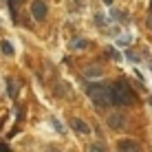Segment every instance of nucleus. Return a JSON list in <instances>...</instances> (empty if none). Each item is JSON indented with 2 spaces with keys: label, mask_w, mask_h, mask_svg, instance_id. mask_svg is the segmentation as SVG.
<instances>
[{
  "label": "nucleus",
  "mask_w": 152,
  "mask_h": 152,
  "mask_svg": "<svg viewBox=\"0 0 152 152\" xmlns=\"http://www.w3.org/2000/svg\"><path fill=\"white\" fill-rule=\"evenodd\" d=\"M134 102V93L130 91V86L124 80L115 82L110 86V104H117V106H124V104H132Z\"/></svg>",
  "instance_id": "nucleus-1"
},
{
  "label": "nucleus",
  "mask_w": 152,
  "mask_h": 152,
  "mask_svg": "<svg viewBox=\"0 0 152 152\" xmlns=\"http://www.w3.org/2000/svg\"><path fill=\"white\" fill-rule=\"evenodd\" d=\"M86 93L97 108H106L110 104V86H106V84H91Z\"/></svg>",
  "instance_id": "nucleus-2"
},
{
  "label": "nucleus",
  "mask_w": 152,
  "mask_h": 152,
  "mask_svg": "<svg viewBox=\"0 0 152 152\" xmlns=\"http://www.w3.org/2000/svg\"><path fill=\"white\" fill-rule=\"evenodd\" d=\"M117 150L119 152H141V143L134 139H121L117 143Z\"/></svg>",
  "instance_id": "nucleus-3"
},
{
  "label": "nucleus",
  "mask_w": 152,
  "mask_h": 152,
  "mask_svg": "<svg viewBox=\"0 0 152 152\" xmlns=\"http://www.w3.org/2000/svg\"><path fill=\"white\" fill-rule=\"evenodd\" d=\"M46 4L42 2V0H33V2H31V15H33L35 20H44L46 18Z\"/></svg>",
  "instance_id": "nucleus-4"
},
{
  "label": "nucleus",
  "mask_w": 152,
  "mask_h": 152,
  "mask_svg": "<svg viewBox=\"0 0 152 152\" xmlns=\"http://www.w3.org/2000/svg\"><path fill=\"white\" fill-rule=\"evenodd\" d=\"M69 126L75 130V132H80V134H88V132H91V126L84 121V119H80V117H71Z\"/></svg>",
  "instance_id": "nucleus-5"
},
{
  "label": "nucleus",
  "mask_w": 152,
  "mask_h": 152,
  "mask_svg": "<svg viewBox=\"0 0 152 152\" xmlns=\"http://www.w3.org/2000/svg\"><path fill=\"white\" fill-rule=\"evenodd\" d=\"M53 95L55 97H60V99H64V97H69L71 95V86L66 82H62V80H57L53 84Z\"/></svg>",
  "instance_id": "nucleus-6"
},
{
  "label": "nucleus",
  "mask_w": 152,
  "mask_h": 152,
  "mask_svg": "<svg viewBox=\"0 0 152 152\" xmlns=\"http://www.w3.org/2000/svg\"><path fill=\"white\" fill-rule=\"evenodd\" d=\"M108 128L121 130V128H124V117H121L119 113H110V115H108Z\"/></svg>",
  "instance_id": "nucleus-7"
},
{
  "label": "nucleus",
  "mask_w": 152,
  "mask_h": 152,
  "mask_svg": "<svg viewBox=\"0 0 152 152\" xmlns=\"http://www.w3.org/2000/svg\"><path fill=\"white\" fill-rule=\"evenodd\" d=\"M69 46H71L73 51H82V49H86V46H88V40H84V38H73Z\"/></svg>",
  "instance_id": "nucleus-8"
},
{
  "label": "nucleus",
  "mask_w": 152,
  "mask_h": 152,
  "mask_svg": "<svg viewBox=\"0 0 152 152\" xmlns=\"http://www.w3.org/2000/svg\"><path fill=\"white\" fill-rule=\"evenodd\" d=\"M84 77H88V80H91V77H102V69H99V66H88V69L84 71Z\"/></svg>",
  "instance_id": "nucleus-9"
},
{
  "label": "nucleus",
  "mask_w": 152,
  "mask_h": 152,
  "mask_svg": "<svg viewBox=\"0 0 152 152\" xmlns=\"http://www.w3.org/2000/svg\"><path fill=\"white\" fill-rule=\"evenodd\" d=\"M0 51H2V53L7 55V57H11V55L15 53V51H13V46H11V42H7V40H2V42H0Z\"/></svg>",
  "instance_id": "nucleus-10"
},
{
  "label": "nucleus",
  "mask_w": 152,
  "mask_h": 152,
  "mask_svg": "<svg viewBox=\"0 0 152 152\" xmlns=\"http://www.w3.org/2000/svg\"><path fill=\"white\" fill-rule=\"evenodd\" d=\"M7 91H9V97H15V93H18V88H15V82L9 77L7 80Z\"/></svg>",
  "instance_id": "nucleus-11"
},
{
  "label": "nucleus",
  "mask_w": 152,
  "mask_h": 152,
  "mask_svg": "<svg viewBox=\"0 0 152 152\" xmlns=\"http://www.w3.org/2000/svg\"><path fill=\"white\" fill-rule=\"evenodd\" d=\"M51 126H53V128H55V132H60V134H64V126H62V121H60V119H51Z\"/></svg>",
  "instance_id": "nucleus-12"
},
{
  "label": "nucleus",
  "mask_w": 152,
  "mask_h": 152,
  "mask_svg": "<svg viewBox=\"0 0 152 152\" xmlns=\"http://www.w3.org/2000/svg\"><path fill=\"white\" fill-rule=\"evenodd\" d=\"M130 44V35H121V38H117V46H128Z\"/></svg>",
  "instance_id": "nucleus-13"
},
{
  "label": "nucleus",
  "mask_w": 152,
  "mask_h": 152,
  "mask_svg": "<svg viewBox=\"0 0 152 152\" xmlns=\"http://www.w3.org/2000/svg\"><path fill=\"white\" fill-rule=\"evenodd\" d=\"M88 152H106V150H104L102 143H91L88 145Z\"/></svg>",
  "instance_id": "nucleus-14"
},
{
  "label": "nucleus",
  "mask_w": 152,
  "mask_h": 152,
  "mask_svg": "<svg viewBox=\"0 0 152 152\" xmlns=\"http://www.w3.org/2000/svg\"><path fill=\"white\" fill-rule=\"evenodd\" d=\"M126 57H128V60H132V62H139V55L134 53V51H126Z\"/></svg>",
  "instance_id": "nucleus-15"
},
{
  "label": "nucleus",
  "mask_w": 152,
  "mask_h": 152,
  "mask_svg": "<svg viewBox=\"0 0 152 152\" xmlns=\"http://www.w3.org/2000/svg\"><path fill=\"white\" fill-rule=\"evenodd\" d=\"M22 2H27V0H9V7H11V9H15V7H20Z\"/></svg>",
  "instance_id": "nucleus-16"
},
{
  "label": "nucleus",
  "mask_w": 152,
  "mask_h": 152,
  "mask_svg": "<svg viewBox=\"0 0 152 152\" xmlns=\"http://www.w3.org/2000/svg\"><path fill=\"white\" fill-rule=\"evenodd\" d=\"M106 55H110V57H115V60H119V53L115 49H106Z\"/></svg>",
  "instance_id": "nucleus-17"
},
{
  "label": "nucleus",
  "mask_w": 152,
  "mask_h": 152,
  "mask_svg": "<svg viewBox=\"0 0 152 152\" xmlns=\"http://www.w3.org/2000/svg\"><path fill=\"white\" fill-rule=\"evenodd\" d=\"M113 15H115L117 20H126V15H124L121 11H117V9H113Z\"/></svg>",
  "instance_id": "nucleus-18"
},
{
  "label": "nucleus",
  "mask_w": 152,
  "mask_h": 152,
  "mask_svg": "<svg viewBox=\"0 0 152 152\" xmlns=\"http://www.w3.org/2000/svg\"><path fill=\"white\" fill-rule=\"evenodd\" d=\"M95 20H97V24H99V27H104V22H106V20H104V15H97Z\"/></svg>",
  "instance_id": "nucleus-19"
},
{
  "label": "nucleus",
  "mask_w": 152,
  "mask_h": 152,
  "mask_svg": "<svg viewBox=\"0 0 152 152\" xmlns=\"http://www.w3.org/2000/svg\"><path fill=\"white\" fill-rule=\"evenodd\" d=\"M102 2H104V4H108V7H110V4H113V0H102Z\"/></svg>",
  "instance_id": "nucleus-20"
},
{
  "label": "nucleus",
  "mask_w": 152,
  "mask_h": 152,
  "mask_svg": "<svg viewBox=\"0 0 152 152\" xmlns=\"http://www.w3.org/2000/svg\"><path fill=\"white\" fill-rule=\"evenodd\" d=\"M148 27H152V15H150V18H148Z\"/></svg>",
  "instance_id": "nucleus-21"
},
{
  "label": "nucleus",
  "mask_w": 152,
  "mask_h": 152,
  "mask_svg": "<svg viewBox=\"0 0 152 152\" xmlns=\"http://www.w3.org/2000/svg\"><path fill=\"white\" fill-rule=\"evenodd\" d=\"M150 106H152V97H150Z\"/></svg>",
  "instance_id": "nucleus-22"
},
{
  "label": "nucleus",
  "mask_w": 152,
  "mask_h": 152,
  "mask_svg": "<svg viewBox=\"0 0 152 152\" xmlns=\"http://www.w3.org/2000/svg\"><path fill=\"white\" fill-rule=\"evenodd\" d=\"M80 2H82V0H77V4H80Z\"/></svg>",
  "instance_id": "nucleus-23"
},
{
  "label": "nucleus",
  "mask_w": 152,
  "mask_h": 152,
  "mask_svg": "<svg viewBox=\"0 0 152 152\" xmlns=\"http://www.w3.org/2000/svg\"><path fill=\"white\" fill-rule=\"evenodd\" d=\"M51 152H57V150H51Z\"/></svg>",
  "instance_id": "nucleus-24"
}]
</instances>
